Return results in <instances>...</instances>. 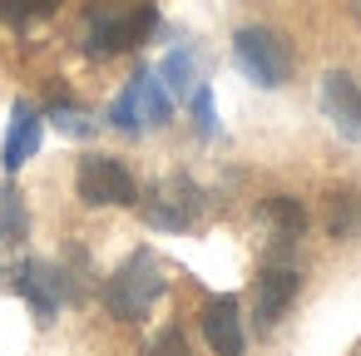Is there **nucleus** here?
<instances>
[{
	"label": "nucleus",
	"mask_w": 361,
	"mask_h": 356,
	"mask_svg": "<svg viewBox=\"0 0 361 356\" xmlns=\"http://www.w3.org/2000/svg\"><path fill=\"white\" fill-rule=\"evenodd\" d=\"M317 104L341 139H361V85L346 70H326L317 85Z\"/></svg>",
	"instance_id": "6e6552de"
},
{
	"label": "nucleus",
	"mask_w": 361,
	"mask_h": 356,
	"mask_svg": "<svg viewBox=\"0 0 361 356\" xmlns=\"http://www.w3.org/2000/svg\"><path fill=\"white\" fill-rule=\"evenodd\" d=\"M149 356H188V341H183V331H178V326H164V331L149 341Z\"/></svg>",
	"instance_id": "aec40b11"
},
{
	"label": "nucleus",
	"mask_w": 361,
	"mask_h": 356,
	"mask_svg": "<svg viewBox=\"0 0 361 356\" xmlns=\"http://www.w3.org/2000/svg\"><path fill=\"white\" fill-rule=\"evenodd\" d=\"M139 203H144V223L149 228H159V233H188L198 223V213H203V188L193 178L173 173V178L154 183L149 198H139Z\"/></svg>",
	"instance_id": "39448f33"
},
{
	"label": "nucleus",
	"mask_w": 361,
	"mask_h": 356,
	"mask_svg": "<svg viewBox=\"0 0 361 356\" xmlns=\"http://www.w3.org/2000/svg\"><path fill=\"white\" fill-rule=\"evenodd\" d=\"M129 85H134V99H139V119H144V129H159V124L173 119V99H169V90H164V80H159L154 70H139Z\"/></svg>",
	"instance_id": "f8f14e48"
},
{
	"label": "nucleus",
	"mask_w": 361,
	"mask_h": 356,
	"mask_svg": "<svg viewBox=\"0 0 361 356\" xmlns=\"http://www.w3.org/2000/svg\"><path fill=\"white\" fill-rule=\"evenodd\" d=\"M233 65L257 90H282L292 80V45L277 30H267V25H243L233 35Z\"/></svg>",
	"instance_id": "7ed1b4c3"
},
{
	"label": "nucleus",
	"mask_w": 361,
	"mask_h": 356,
	"mask_svg": "<svg viewBox=\"0 0 361 356\" xmlns=\"http://www.w3.org/2000/svg\"><path fill=\"white\" fill-rule=\"evenodd\" d=\"M198 321H203V341L213 346V356H247L243 302H238L233 292L208 297V302H203V312H198Z\"/></svg>",
	"instance_id": "0eeeda50"
},
{
	"label": "nucleus",
	"mask_w": 361,
	"mask_h": 356,
	"mask_svg": "<svg viewBox=\"0 0 361 356\" xmlns=\"http://www.w3.org/2000/svg\"><path fill=\"white\" fill-rule=\"evenodd\" d=\"M40 139H45V109H35L30 99H20L16 114H11L6 144H0V168H6V173H20V168L40 154Z\"/></svg>",
	"instance_id": "9d476101"
},
{
	"label": "nucleus",
	"mask_w": 361,
	"mask_h": 356,
	"mask_svg": "<svg viewBox=\"0 0 361 356\" xmlns=\"http://www.w3.org/2000/svg\"><path fill=\"white\" fill-rule=\"evenodd\" d=\"M75 193L90 208H134L139 203V183L124 168V159H114V154H85L75 164Z\"/></svg>",
	"instance_id": "20e7f679"
},
{
	"label": "nucleus",
	"mask_w": 361,
	"mask_h": 356,
	"mask_svg": "<svg viewBox=\"0 0 361 356\" xmlns=\"http://www.w3.org/2000/svg\"><path fill=\"white\" fill-rule=\"evenodd\" d=\"M109 124L119 129V134H144V119H139V99H134V85H124L119 94H114V104H109Z\"/></svg>",
	"instance_id": "a211bd4d"
},
{
	"label": "nucleus",
	"mask_w": 361,
	"mask_h": 356,
	"mask_svg": "<svg viewBox=\"0 0 361 356\" xmlns=\"http://www.w3.org/2000/svg\"><path fill=\"white\" fill-rule=\"evenodd\" d=\"M188 104H193V129H198V139H218V109H213V90H208V85H198V90L188 94Z\"/></svg>",
	"instance_id": "6ab92c4d"
},
{
	"label": "nucleus",
	"mask_w": 361,
	"mask_h": 356,
	"mask_svg": "<svg viewBox=\"0 0 361 356\" xmlns=\"http://www.w3.org/2000/svg\"><path fill=\"white\" fill-rule=\"evenodd\" d=\"M164 287H169V277H164L159 257H154L149 247H139V252L104 282V307H109V317H119V321H144V317L154 312V302L164 297Z\"/></svg>",
	"instance_id": "f03ea898"
},
{
	"label": "nucleus",
	"mask_w": 361,
	"mask_h": 356,
	"mask_svg": "<svg viewBox=\"0 0 361 356\" xmlns=\"http://www.w3.org/2000/svg\"><path fill=\"white\" fill-rule=\"evenodd\" d=\"M257 223H262L267 243L292 247V243H302V233H307V208H302V198H292V193H272V198H262Z\"/></svg>",
	"instance_id": "9b49d317"
},
{
	"label": "nucleus",
	"mask_w": 361,
	"mask_h": 356,
	"mask_svg": "<svg viewBox=\"0 0 361 356\" xmlns=\"http://www.w3.org/2000/svg\"><path fill=\"white\" fill-rule=\"evenodd\" d=\"M30 233V218H25V203L16 188H0V247H20Z\"/></svg>",
	"instance_id": "2eb2a0df"
},
{
	"label": "nucleus",
	"mask_w": 361,
	"mask_h": 356,
	"mask_svg": "<svg viewBox=\"0 0 361 356\" xmlns=\"http://www.w3.org/2000/svg\"><path fill=\"white\" fill-rule=\"evenodd\" d=\"M159 25L154 0H99L85 16V55L94 60H114L134 45H144Z\"/></svg>",
	"instance_id": "f257e3e1"
},
{
	"label": "nucleus",
	"mask_w": 361,
	"mask_h": 356,
	"mask_svg": "<svg viewBox=\"0 0 361 356\" xmlns=\"http://www.w3.org/2000/svg\"><path fill=\"white\" fill-rule=\"evenodd\" d=\"M60 11V0H0V25H11V30H25L45 16Z\"/></svg>",
	"instance_id": "dca6fc26"
},
{
	"label": "nucleus",
	"mask_w": 361,
	"mask_h": 356,
	"mask_svg": "<svg viewBox=\"0 0 361 356\" xmlns=\"http://www.w3.org/2000/svg\"><path fill=\"white\" fill-rule=\"evenodd\" d=\"M302 292V272L297 267H262L257 282H252V317H257V331H272L287 307L297 302Z\"/></svg>",
	"instance_id": "1a4fd4ad"
},
{
	"label": "nucleus",
	"mask_w": 361,
	"mask_h": 356,
	"mask_svg": "<svg viewBox=\"0 0 361 356\" xmlns=\"http://www.w3.org/2000/svg\"><path fill=\"white\" fill-rule=\"evenodd\" d=\"M154 75L164 80L169 99H188V94L198 90V55H193L188 45H178V50H169V55L159 60V70H154Z\"/></svg>",
	"instance_id": "ddd939ff"
},
{
	"label": "nucleus",
	"mask_w": 361,
	"mask_h": 356,
	"mask_svg": "<svg viewBox=\"0 0 361 356\" xmlns=\"http://www.w3.org/2000/svg\"><path fill=\"white\" fill-rule=\"evenodd\" d=\"M45 119H50L60 134H70V139H85V134L94 129V119H90L80 104H70V99H55V104L45 109Z\"/></svg>",
	"instance_id": "f3484780"
},
{
	"label": "nucleus",
	"mask_w": 361,
	"mask_h": 356,
	"mask_svg": "<svg viewBox=\"0 0 361 356\" xmlns=\"http://www.w3.org/2000/svg\"><path fill=\"white\" fill-rule=\"evenodd\" d=\"M326 233L336 243H346V238L361 233V193H351V188L331 193V203H326Z\"/></svg>",
	"instance_id": "4468645a"
},
{
	"label": "nucleus",
	"mask_w": 361,
	"mask_h": 356,
	"mask_svg": "<svg viewBox=\"0 0 361 356\" xmlns=\"http://www.w3.org/2000/svg\"><path fill=\"white\" fill-rule=\"evenodd\" d=\"M16 292L30 302V312L40 317V321H55V312H60V302L70 297V272L60 267V262H40V257H25L20 267H16Z\"/></svg>",
	"instance_id": "423d86ee"
}]
</instances>
